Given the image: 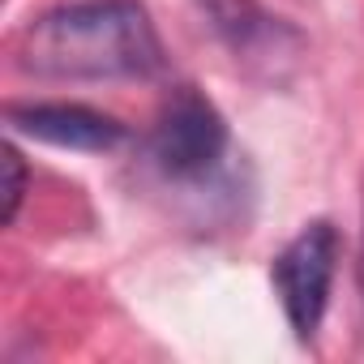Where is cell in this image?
Here are the masks:
<instances>
[{
	"instance_id": "6da1fadb",
	"label": "cell",
	"mask_w": 364,
	"mask_h": 364,
	"mask_svg": "<svg viewBox=\"0 0 364 364\" xmlns=\"http://www.w3.org/2000/svg\"><path fill=\"white\" fill-rule=\"evenodd\" d=\"M9 65L39 82H150L167 52L141 0H65L9 39Z\"/></svg>"
},
{
	"instance_id": "7a4b0ae2",
	"label": "cell",
	"mask_w": 364,
	"mask_h": 364,
	"mask_svg": "<svg viewBox=\"0 0 364 364\" xmlns=\"http://www.w3.org/2000/svg\"><path fill=\"white\" fill-rule=\"evenodd\" d=\"M146 167L171 189L202 193V189H228L232 180V129L223 112L198 90V86H176L146 141H141Z\"/></svg>"
},
{
	"instance_id": "3957f363",
	"label": "cell",
	"mask_w": 364,
	"mask_h": 364,
	"mask_svg": "<svg viewBox=\"0 0 364 364\" xmlns=\"http://www.w3.org/2000/svg\"><path fill=\"white\" fill-rule=\"evenodd\" d=\"M343 262V232L330 219H309L270 262V287L274 300L283 309L287 330L296 334V343H313L326 309H330V291H334V274Z\"/></svg>"
},
{
	"instance_id": "277c9868",
	"label": "cell",
	"mask_w": 364,
	"mask_h": 364,
	"mask_svg": "<svg viewBox=\"0 0 364 364\" xmlns=\"http://www.w3.org/2000/svg\"><path fill=\"white\" fill-rule=\"evenodd\" d=\"M198 9L223 52L253 77L283 82L304 60V35L262 0H198Z\"/></svg>"
},
{
	"instance_id": "5b68a950",
	"label": "cell",
	"mask_w": 364,
	"mask_h": 364,
	"mask_svg": "<svg viewBox=\"0 0 364 364\" xmlns=\"http://www.w3.org/2000/svg\"><path fill=\"white\" fill-rule=\"evenodd\" d=\"M5 124H9V133L35 137L43 146H56V150H77V154H107V150L124 146V137H129V129L116 116L99 112V107L48 103V99L9 103L5 107Z\"/></svg>"
},
{
	"instance_id": "8992f818",
	"label": "cell",
	"mask_w": 364,
	"mask_h": 364,
	"mask_svg": "<svg viewBox=\"0 0 364 364\" xmlns=\"http://www.w3.org/2000/svg\"><path fill=\"white\" fill-rule=\"evenodd\" d=\"M22 198H26V163L18 154V146H5V223L18 219Z\"/></svg>"
},
{
	"instance_id": "52a82bcc",
	"label": "cell",
	"mask_w": 364,
	"mask_h": 364,
	"mask_svg": "<svg viewBox=\"0 0 364 364\" xmlns=\"http://www.w3.org/2000/svg\"><path fill=\"white\" fill-rule=\"evenodd\" d=\"M360 283H364V253H360Z\"/></svg>"
}]
</instances>
